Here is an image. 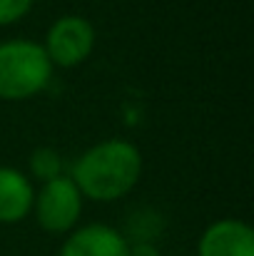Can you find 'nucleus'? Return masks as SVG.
<instances>
[{
	"label": "nucleus",
	"mask_w": 254,
	"mask_h": 256,
	"mask_svg": "<svg viewBox=\"0 0 254 256\" xmlns=\"http://www.w3.org/2000/svg\"><path fill=\"white\" fill-rule=\"evenodd\" d=\"M95 48V28L83 15H63L53 22L45 38V55L58 68H75L87 60Z\"/></svg>",
	"instance_id": "obj_4"
},
{
	"label": "nucleus",
	"mask_w": 254,
	"mask_h": 256,
	"mask_svg": "<svg viewBox=\"0 0 254 256\" xmlns=\"http://www.w3.org/2000/svg\"><path fill=\"white\" fill-rule=\"evenodd\" d=\"M53 75L43 45L33 40L0 42V100H28L45 90Z\"/></svg>",
	"instance_id": "obj_2"
},
{
	"label": "nucleus",
	"mask_w": 254,
	"mask_h": 256,
	"mask_svg": "<svg viewBox=\"0 0 254 256\" xmlns=\"http://www.w3.org/2000/svg\"><path fill=\"white\" fill-rule=\"evenodd\" d=\"M30 172L40 179V182H50L55 176L63 174V162H60V154L50 147H40L33 152L30 157Z\"/></svg>",
	"instance_id": "obj_8"
},
{
	"label": "nucleus",
	"mask_w": 254,
	"mask_h": 256,
	"mask_svg": "<svg viewBox=\"0 0 254 256\" xmlns=\"http://www.w3.org/2000/svg\"><path fill=\"white\" fill-rule=\"evenodd\" d=\"M142 157L127 140H107L87 150L75 162L73 182L80 194L95 202H115L125 196L140 179Z\"/></svg>",
	"instance_id": "obj_1"
},
{
	"label": "nucleus",
	"mask_w": 254,
	"mask_h": 256,
	"mask_svg": "<svg viewBox=\"0 0 254 256\" xmlns=\"http://www.w3.org/2000/svg\"><path fill=\"white\" fill-rule=\"evenodd\" d=\"M199 256H254V232L237 219L214 222L199 239Z\"/></svg>",
	"instance_id": "obj_5"
},
{
	"label": "nucleus",
	"mask_w": 254,
	"mask_h": 256,
	"mask_svg": "<svg viewBox=\"0 0 254 256\" xmlns=\"http://www.w3.org/2000/svg\"><path fill=\"white\" fill-rule=\"evenodd\" d=\"M33 8V0H0V25L20 20Z\"/></svg>",
	"instance_id": "obj_9"
},
{
	"label": "nucleus",
	"mask_w": 254,
	"mask_h": 256,
	"mask_svg": "<svg viewBox=\"0 0 254 256\" xmlns=\"http://www.w3.org/2000/svg\"><path fill=\"white\" fill-rule=\"evenodd\" d=\"M33 206H35L38 224L45 232L63 234V232H70L75 226V222L80 219L83 194L75 186L73 176L60 174V176L43 184V189H40L38 199L33 202Z\"/></svg>",
	"instance_id": "obj_3"
},
{
	"label": "nucleus",
	"mask_w": 254,
	"mask_h": 256,
	"mask_svg": "<svg viewBox=\"0 0 254 256\" xmlns=\"http://www.w3.org/2000/svg\"><path fill=\"white\" fill-rule=\"evenodd\" d=\"M130 242L105 224H90L70 234L60 256H127Z\"/></svg>",
	"instance_id": "obj_6"
},
{
	"label": "nucleus",
	"mask_w": 254,
	"mask_h": 256,
	"mask_svg": "<svg viewBox=\"0 0 254 256\" xmlns=\"http://www.w3.org/2000/svg\"><path fill=\"white\" fill-rule=\"evenodd\" d=\"M127 256H160V252L152 242H135V244H130Z\"/></svg>",
	"instance_id": "obj_10"
},
{
	"label": "nucleus",
	"mask_w": 254,
	"mask_h": 256,
	"mask_svg": "<svg viewBox=\"0 0 254 256\" xmlns=\"http://www.w3.org/2000/svg\"><path fill=\"white\" fill-rule=\"evenodd\" d=\"M35 192L30 179L18 170L0 167V224H15L33 209Z\"/></svg>",
	"instance_id": "obj_7"
}]
</instances>
